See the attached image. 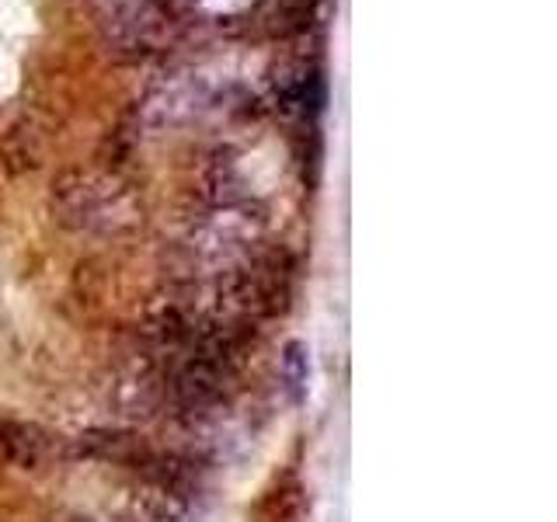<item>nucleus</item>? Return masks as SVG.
Instances as JSON below:
<instances>
[{
  "label": "nucleus",
  "mask_w": 557,
  "mask_h": 522,
  "mask_svg": "<svg viewBox=\"0 0 557 522\" xmlns=\"http://www.w3.org/2000/svg\"><path fill=\"white\" fill-rule=\"evenodd\" d=\"M14 77H17V70H14L11 57H4V52H0V98H4L11 87H14Z\"/></svg>",
  "instance_id": "f257e3e1"
},
{
  "label": "nucleus",
  "mask_w": 557,
  "mask_h": 522,
  "mask_svg": "<svg viewBox=\"0 0 557 522\" xmlns=\"http://www.w3.org/2000/svg\"><path fill=\"white\" fill-rule=\"evenodd\" d=\"M244 4H251V0H209V8H216V11H234Z\"/></svg>",
  "instance_id": "f03ea898"
}]
</instances>
